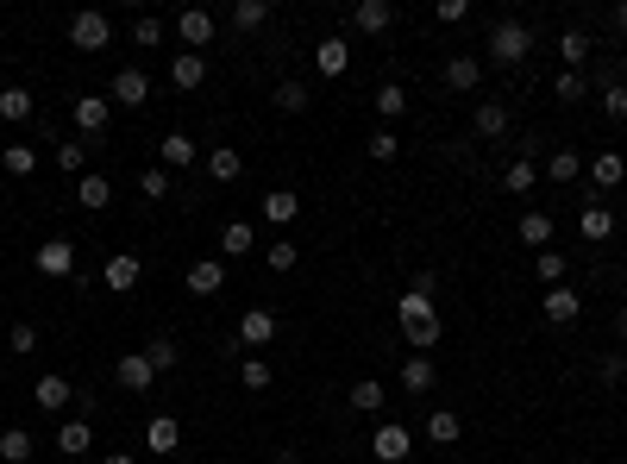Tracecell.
Segmentation results:
<instances>
[{"label": "cell", "instance_id": "5", "mask_svg": "<svg viewBox=\"0 0 627 464\" xmlns=\"http://www.w3.org/2000/svg\"><path fill=\"white\" fill-rule=\"evenodd\" d=\"M408 452H414V433L402 421H383L377 433H370V458H377V464H402Z\"/></svg>", "mask_w": 627, "mask_h": 464}, {"label": "cell", "instance_id": "54", "mask_svg": "<svg viewBox=\"0 0 627 464\" xmlns=\"http://www.w3.org/2000/svg\"><path fill=\"white\" fill-rule=\"evenodd\" d=\"M464 13H471V0H439V7H433V19H439V26H458Z\"/></svg>", "mask_w": 627, "mask_h": 464}, {"label": "cell", "instance_id": "14", "mask_svg": "<svg viewBox=\"0 0 627 464\" xmlns=\"http://www.w3.org/2000/svg\"><path fill=\"white\" fill-rule=\"evenodd\" d=\"M182 283H189V295H220L226 289V258H195Z\"/></svg>", "mask_w": 627, "mask_h": 464}, {"label": "cell", "instance_id": "56", "mask_svg": "<svg viewBox=\"0 0 627 464\" xmlns=\"http://www.w3.org/2000/svg\"><path fill=\"white\" fill-rule=\"evenodd\" d=\"M101 464H138L132 452H101Z\"/></svg>", "mask_w": 627, "mask_h": 464}, {"label": "cell", "instance_id": "13", "mask_svg": "<svg viewBox=\"0 0 627 464\" xmlns=\"http://www.w3.org/2000/svg\"><path fill=\"white\" fill-rule=\"evenodd\" d=\"M314 69H320L327 82H339L345 69H352V44H345V38H320V44H314Z\"/></svg>", "mask_w": 627, "mask_h": 464}, {"label": "cell", "instance_id": "19", "mask_svg": "<svg viewBox=\"0 0 627 464\" xmlns=\"http://www.w3.org/2000/svg\"><path fill=\"white\" fill-rule=\"evenodd\" d=\"M584 170H590L596 189H621V182H627V157H621V151H596Z\"/></svg>", "mask_w": 627, "mask_h": 464}, {"label": "cell", "instance_id": "49", "mask_svg": "<svg viewBox=\"0 0 627 464\" xmlns=\"http://www.w3.org/2000/svg\"><path fill=\"white\" fill-rule=\"evenodd\" d=\"M145 358H151V370H157V377H164V370H176V358H182V352H176L170 339H151V345H145Z\"/></svg>", "mask_w": 627, "mask_h": 464}, {"label": "cell", "instance_id": "20", "mask_svg": "<svg viewBox=\"0 0 627 464\" xmlns=\"http://www.w3.org/2000/svg\"><path fill=\"white\" fill-rule=\"evenodd\" d=\"M577 232H584L590 245H602V239L615 232V207H609V201H590L584 214H577Z\"/></svg>", "mask_w": 627, "mask_h": 464}, {"label": "cell", "instance_id": "53", "mask_svg": "<svg viewBox=\"0 0 627 464\" xmlns=\"http://www.w3.org/2000/svg\"><path fill=\"white\" fill-rule=\"evenodd\" d=\"M596 377H602V383H621V377H627V352H609V358L596 364Z\"/></svg>", "mask_w": 627, "mask_h": 464}, {"label": "cell", "instance_id": "34", "mask_svg": "<svg viewBox=\"0 0 627 464\" xmlns=\"http://www.w3.org/2000/svg\"><path fill=\"white\" fill-rule=\"evenodd\" d=\"M370 107H377L383 120H408V88H402V82H383V88H377V101H370Z\"/></svg>", "mask_w": 627, "mask_h": 464}, {"label": "cell", "instance_id": "33", "mask_svg": "<svg viewBox=\"0 0 627 464\" xmlns=\"http://www.w3.org/2000/svg\"><path fill=\"white\" fill-rule=\"evenodd\" d=\"M51 164H57L63 176H76V182H82V176H88V145H76V138H63V145L51 151Z\"/></svg>", "mask_w": 627, "mask_h": 464}, {"label": "cell", "instance_id": "31", "mask_svg": "<svg viewBox=\"0 0 627 464\" xmlns=\"http://www.w3.org/2000/svg\"><path fill=\"white\" fill-rule=\"evenodd\" d=\"M170 82H176V88H201V82H207V57H201V51H182V57L170 63Z\"/></svg>", "mask_w": 627, "mask_h": 464}, {"label": "cell", "instance_id": "6", "mask_svg": "<svg viewBox=\"0 0 627 464\" xmlns=\"http://www.w3.org/2000/svg\"><path fill=\"white\" fill-rule=\"evenodd\" d=\"M32 270L38 276H76V239H44L32 251Z\"/></svg>", "mask_w": 627, "mask_h": 464}, {"label": "cell", "instance_id": "15", "mask_svg": "<svg viewBox=\"0 0 627 464\" xmlns=\"http://www.w3.org/2000/svg\"><path fill=\"white\" fill-rule=\"evenodd\" d=\"M176 32H182V44H189V51L207 57V44H214V13H207V7H189V13L176 19Z\"/></svg>", "mask_w": 627, "mask_h": 464}, {"label": "cell", "instance_id": "36", "mask_svg": "<svg viewBox=\"0 0 627 464\" xmlns=\"http://www.w3.org/2000/svg\"><path fill=\"white\" fill-rule=\"evenodd\" d=\"M540 176H552V182H577V176H584V157H577V151H552L546 164H540Z\"/></svg>", "mask_w": 627, "mask_h": 464}, {"label": "cell", "instance_id": "17", "mask_svg": "<svg viewBox=\"0 0 627 464\" xmlns=\"http://www.w3.org/2000/svg\"><path fill=\"white\" fill-rule=\"evenodd\" d=\"M32 402H38L44 414H63L69 402H76V389H69V377H57V370H51V377L32 383Z\"/></svg>", "mask_w": 627, "mask_h": 464}, {"label": "cell", "instance_id": "51", "mask_svg": "<svg viewBox=\"0 0 627 464\" xmlns=\"http://www.w3.org/2000/svg\"><path fill=\"white\" fill-rule=\"evenodd\" d=\"M533 264H540L546 289H559V283H565V251H540V258H533Z\"/></svg>", "mask_w": 627, "mask_h": 464}, {"label": "cell", "instance_id": "27", "mask_svg": "<svg viewBox=\"0 0 627 464\" xmlns=\"http://www.w3.org/2000/svg\"><path fill=\"white\" fill-rule=\"evenodd\" d=\"M107 201H113V182H107L101 170H88V176L76 182V207H88V214H101Z\"/></svg>", "mask_w": 627, "mask_h": 464}, {"label": "cell", "instance_id": "10", "mask_svg": "<svg viewBox=\"0 0 627 464\" xmlns=\"http://www.w3.org/2000/svg\"><path fill=\"white\" fill-rule=\"evenodd\" d=\"M270 339H276V314L270 308H245L239 314V345H245V352H264Z\"/></svg>", "mask_w": 627, "mask_h": 464}, {"label": "cell", "instance_id": "47", "mask_svg": "<svg viewBox=\"0 0 627 464\" xmlns=\"http://www.w3.org/2000/svg\"><path fill=\"white\" fill-rule=\"evenodd\" d=\"M559 51H565V69H577V63L590 57V32H577V26H571V32L559 38Z\"/></svg>", "mask_w": 627, "mask_h": 464}, {"label": "cell", "instance_id": "45", "mask_svg": "<svg viewBox=\"0 0 627 464\" xmlns=\"http://www.w3.org/2000/svg\"><path fill=\"white\" fill-rule=\"evenodd\" d=\"M7 345H13V358L38 352V327H32V320H13V327H7Z\"/></svg>", "mask_w": 627, "mask_h": 464}, {"label": "cell", "instance_id": "58", "mask_svg": "<svg viewBox=\"0 0 627 464\" xmlns=\"http://www.w3.org/2000/svg\"><path fill=\"white\" fill-rule=\"evenodd\" d=\"M276 464H301V458H295V452H276Z\"/></svg>", "mask_w": 627, "mask_h": 464}, {"label": "cell", "instance_id": "46", "mask_svg": "<svg viewBox=\"0 0 627 464\" xmlns=\"http://www.w3.org/2000/svg\"><path fill=\"white\" fill-rule=\"evenodd\" d=\"M132 44H138V51H157V44H164V19H138V26H132Z\"/></svg>", "mask_w": 627, "mask_h": 464}, {"label": "cell", "instance_id": "38", "mask_svg": "<svg viewBox=\"0 0 627 464\" xmlns=\"http://www.w3.org/2000/svg\"><path fill=\"white\" fill-rule=\"evenodd\" d=\"M508 132V107L502 101H477V138H502Z\"/></svg>", "mask_w": 627, "mask_h": 464}, {"label": "cell", "instance_id": "57", "mask_svg": "<svg viewBox=\"0 0 627 464\" xmlns=\"http://www.w3.org/2000/svg\"><path fill=\"white\" fill-rule=\"evenodd\" d=\"M615 333H621V345H627V308H621V314H615Z\"/></svg>", "mask_w": 627, "mask_h": 464}, {"label": "cell", "instance_id": "21", "mask_svg": "<svg viewBox=\"0 0 627 464\" xmlns=\"http://www.w3.org/2000/svg\"><path fill=\"white\" fill-rule=\"evenodd\" d=\"M38 164H44V151H32V145H19V138H13V145H7V151H0V170H7L13 182H26V176H38Z\"/></svg>", "mask_w": 627, "mask_h": 464}, {"label": "cell", "instance_id": "25", "mask_svg": "<svg viewBox=\"0 0 627 464\" xmlns=\"http://www.w3.org/2000/svg\"><path fill=\"white\" fill-rule=\"evenodd\" d=\"M32 88H19V82H7V88H0V120H7V126H26L32 120Z\"/></svg>", "mask_w": 627, "mask_h": 464}, {"label": "cell", "instance_id": "26", "mask_svg": "<svg viewBox=\"0 0 627 464\" xmlns=\"http://www.w3.org/2000/svg\"><path fill=\"white\" fill-rule=\"evenodd\" d=\"M264 220H270V226H295V220H301V195H295V189H270V195H264Z\"/></svg>", "mask_w": 627, "mask_h": 464}, {"label": "cell", "instance_id": "32", "mask_svg": "<svg viewBox=\"0 0 627 464\" xmlns=\"http://www.w3.org/2000/svg\"><path fill=\"white\" fill-rule=\"evenodd\" d=\"M207 176H214V182H239L245 176V157L226 151V145H214V151H207Z\"/></svg>", "mask_w": 627, "mask_h": 464}, {"label": "cell", "instance_id": "4", "mask_svg": "<svg viewBox=\"0 0 627 464\" xmlns=\"http://www.w3.org/2000/svg\"><path fill=\"white\" fill-rule=\"evenodd\" d=\"M101 283L113 295H132L138 283H145V258L138 251H107V264H101Z\"/></svg>", "mask_w": 627, "mask_h": 464}, {"label": "cell", "instance_id": "3", "mask_svg": "<svg viewBox=\"0 0 627 464\" xmlns=\"http://www.w3.org/2000/svg\"><path fill=\"white\" fill-rule=\"evenodd\" d=\"M69 44H76V51H107L113 44V19L101 7H82L76 19H69Z\"/></svg>", "mask_w": 627, "mask_h": 464}, {"label": "cell", "instance_id": "60", "mask_svg": "<svg viewBox=\"0 0 627 464\" xmlns=\"http://www.w3.org/2000/svg\"><path fill=\"white\" fill-rule=\"evenodd\" d=\"M621 88H627V82H621Z\"/></svg>", "mask_w": 627, "mask_h": 464}, {"label": "cell", "instance_id": "9", "mask_svg": "<svg viewBox=\"0 0 627 464\" xmlns=\"http://www.w3.org/2000/svg\"><path fill=\"white\" fill-rule=\"evenodd\" d=\"M113 107H145L151 101V76L145 69H113V95H107Z\"/></svg>", "mask_w": 627, "mask_h": 464}, {"label": "cell", "instance_id": "22", "mask_svg": "<svg viewBox=\"0 0 627 464\" xmlns=\"http://www.w3.org/2000/svg\"><path fill=\"white\" fill-rule=\"evenodd\" d=\"M433 383H439L433 358H427V352H408V364H402V389H408V396H427Z\"/></svg>", "mask_w": 627, "mask_h": 464}, {"label": "cell", "instance_id": "52", "mask_svg": "<svg viewBox=\"0 0 627 464\" xmlns=\"http://www.w3.org/2000/svg\"><path fill=\"white\" fill-rule=\"evenodd\" d=\"M602 113H609V120H627V88H602Z\"/></svg>", "mask_w": 627, "mask_h": 464}, {"label": "cell", "instance_id": "50", "mask_svg": "<svg viewBox=\"0 0 627 464\" xmlns=\"http://www.w3.org/2000/svg\"><path fill=\"white\" fill-rule=\"evenodd\" d=\"M239 383L245 389H270V358H245L239 364Z\"/></svg>", "mask_w": 627, "mask_h": 464}, {"label": "cell", "instance_id": "18", "mask_svg": "<svg viewBox=\"0 0 627 464\" xmlns=\"http://www.w3.org/2000/svg\"><path fill=\"white\" fill-rule=\"evenodd\" d=\"M258 251V226L251 220H226L220 226V258H251Z\"/></svg>", "mask_w": 627, "mask_h": 464}, {"label": "cell", "instance_id": "12", "mask_svg": "<svg viewBox=\"0 0 627 464\" xmlns=\"http://www.w3.org/2000/svg\"><path fill=\"white\" fill-rule=\"evenodd\" d=\"M540 314L552 320V327H571V320L584 314V301H577V289H571V283H559V289H546V295H540Z\"/></svg>", "mask_w": 627, "mask_h": 464}, {"label": "cell", "instance_id": "29", "mask_svg": "<svg viewBox=\"0 0 627 464\" xmlns=\"http://www.w3.org/2000/svg\"><path fill=\"white\" fill-rule=\"evenodd\" d=\"M157 151H164V170H189L195 157H201L189 132H164V145H157Z\"/></svg>", "mask_w": 627, "mask_h": 464}, {"label": "cell", "instance_id": "43", "mask_svg": "<svg viewBox=\"0 0 627 464\" xmlns=\"http://www.w3.org/2000/svg\"><path fill=\"white\" fill-rule=\"evenodd\" d=\"M138 195H145V201H170V170L164 164L145 170V176H138Z\"/></svg>", "mask_w": 627, "mask_h": 464}, {"label": "cell", "instance_id": "2", "mask_svg": "<svg viewBox=\"0 0 627 464\" xmlns=\"http://www.w3.org/2000/svg\"><path fill=\"white\" fill-rule=\"evenodd\" d=\"M527 51H533V32L521 26V19H496L490 26V63L515 69V63H527Z\"/></svg>", "mask_w": 627, "mask_h": 464}, {"label": "cell", "instance_id": "28", "mask_svg": "<svg viewBox=\"0 0 627 464\" xmlns=\"http://www.w3.org/2000/svg\"><path fill=\"white\" fill-rule=\"evenodd\" d=\"M515 239L533 245V251H546V245H552V214H540V207H533V214H521V220H515Z\"/></svg>", "mask_w": 627, "mask_h": 464}, {"label": "cell", "instance_id": "35", "mask_svg": "<svg viewBox=\"0 0 627 464\" xmlns=\"http://www.w3.org/2000/svg\"><path fill=\"white\" fill-rule=\"evenodd\" d=\"M502 182H508V195H533V182H540V164H533V157H515V164L502 170Z\"/></svg>", "mask_w": 627, "mask_h": 464}, {"label": "cell", "instance_id": "1", "mask_svg": "<svg viewBox=\"0 0 627 464\" xmlns=\"http://www.w3.org/2000/svg\"><path fill=\"white\" fill-rule=\"evenodd\" d=\"M396 320H402V339L414 345V352H433L439 333H446V327H439V314H433V295H414V289L396 301Z\"/></svg>", "mask_w": 627, "mask_h": 464}, {"label": "cell", "instance_id": "23", "mask_svg": "<svg viewBox=\"0 0 627 464\" xmlns=\"http://www.w3.org/2000/svg\"><path fill=\"white\" fill-rule=\"evenodd\" d=\"M427 439H433V446H458V439H464V414L458 408H433L427 414Z\"/></svg>", "mask_w": 627, "mask_h": 464}, {"label": "cell", "instance_id": "39", "mask_svg": "<svg viewBox=\"0 0 627 464\" xmlns=\"http://www.w3.org/2000/svg\"><path fill=\"white\" fill-rule=\"evenodd\" d=\"M0 458H7V464H26V458H32V433H26V427H7V433H0Z\"/></svg>", "mask_w": 627, "mask_h": 464}, {"label": "cell", "instance_id": "48", "mask_svg": "<svg viewBox=\"0 0 627 464\" xmlns=\"http://www.w3.org/2000/svg\"><path fill=\"white\" fill-rule=\"evenodd\" d=\"M590 95V76L584 69H559V101H584Z\"/></svg>", "mask_w": 627, "mask_h": 464}, {"label": "cell", "instance_id": "55", "mask_svg": "<svg viewBox=\"0 0 627 464\" xmlns=\"http://www.w3.org/2000/svg\"><path fill=\"white\" fill-rule=\"evenodd\" d=\"M609 19H615V32H627V0H615V13H609Z\"/></svg>", "mask_w": 627, "mask_h": 464}, {"label": "cell", "instance_id": "24", "mask_svg": "<svg viewBox=\"0 0 627 464\" xmlns=\"http://www.w3.org/2000/svg\"><path fill=\"white\" fill-rule=\"evenodd\" d=\"M57 452L63 458H88V452H95V427H88V421H63L57 427Z\"/></svg>", "mask_w": 627, "mask_h": 464}, {"label": "cell", "instance_id": "42", "mask_svg": "<svg viewBox=\"0 0 627 464\" xmlns=\"http://www.w3.org/2000/svg\"><path fill=\"white\" fill-rule=\"evenodd\" d=\"M364 151L377 157V164H396V157H402V138H396V132L383 126V132H370V145H364Z\"/></svg>", "mask_w": 627, "mask_h": 464}, {"label": "cell", "instance_id": "16", "mask_svg": "<svg viewBox=\"0 0 627 464\" xmlns=\"http://www.w3.org/2000/svg\"><path fill=\"white\" fill-rule=\"evenodd\" d=\"M176 446H182V421H176V414H151V421H145V452L164 458Z\"/></svg>", "mask_w": 627, "mask_h": 464}, {"label": "cell", "instance_id": "7", "mask_svg": "<svg viewBox=\"0 0 627 464\" xmlns=\"http://www.w3.org/2000/svg\"><path fill=\"white\" fill-rule=\"evenodd\" d=\"M69 120H76V132L95 138V132L113 126V101L107 95H76V101H69Z\"/></svg>", "mask_w": 627, "mask_h": 464}, {"label": "cell", "instance_id": "8", "mask_svg": "<svg viewBox=\"0 0 627 464\" xmlns=\"http://www.w3.org/2000/svg\"><path fill=\"white\" fill-rule=\"evenodd\" d=\"M113 383L132 389V396H145V389L157 383V370H151V358H145V352H120V358H113Z\"/></svg>", "mask_w": 627, "mask_h": 464}, {"label": "cell", "instance_id": "40", "mask_svg": "<svg viewBox=\"0 0 627 464\" xmlns=\"http://www.w3.org/2000/svg\"><path fill=\"white\" fill-rule=\"evenodd\" d=\"M264 264H270V270H295V264H301V245H295V239H270V245H264Z\"/></svg>", "mask_w": 627, "mask_h": 464}, {"label": "cell", "instance_id": "41", "mask_svg": "<svg viewBox=\"0 0 627 464\" xmlns=\"http://www.w3.org/2000/svg\"><path fill=\"white\" fill-rule=\"evenodd\" d=\"M352 408H358V414H383V383H377V377L352 383Z\"/></svg>", "mask_w": 627, "mask_h": 464}, {"label": "cell", "instance_id": "59", "mask_svg": "<svg viewBox=\"0 0 627 464\" xmlns=\"http://www.w3.org/2000/svg\"><path fill=\"white\" fill-rule=\"evenodd\" d=\"M0 333H7V314H0Z\"/></svg>", "mask_w": 627, "mask_h": 464}, {"label": "cell", "instance_id": "11", "mask_svg": "<svg viewBox=\"0 0 627 464\" xmlns=\"http://www.w3.org/2000/svg\"><path fill=\"white\" fill-rule=\"evenodd\" d=\"M389 26H396V7H389V0H358V7H352V32L383 38Z\"/></svg>", "mask_w": 627, "mask_h": 464}, {"label": "cell", "instance_id": "30", "mask_svg": "<svg viewBox=\"0 0 627 464\" xmlns=\"http://www.w3.org/2000/svg\"><path fill=\"white\" fill-rule=\"evenodd\" d=\"M477 82H483V63H477V57H446V88H458V95H471Z\"/></svg>", "mask_w": 627, "mask_h": 464}, {"label": "cell", "instance_id": "37", "mask_svg": "<svg viewBox=\"0 0 627 464\" xmlns=\"http://www.w3.org/2000/svg\"><path fill=\"white\" fill-rule=\"evenodd\" d=\"M232 26L239 32H264L270 26V0H239V7H232Z\"/></svg>", "mask_w": 627, "mask_h": 464}, {"label": "cell", "instance_id": "44", "mask_svg": "<svg viewBox=\"0 0 627 464\" xmlns=\"http://www.w3.org/2000/svg\"><path fill=\"white\" fill-rule=\"evenodd\" d=\"M308 82H283V88H276V107H283V113H308Z\"/></svg>", "mask_w": 627, "mask_h": 464}]
</instances>
